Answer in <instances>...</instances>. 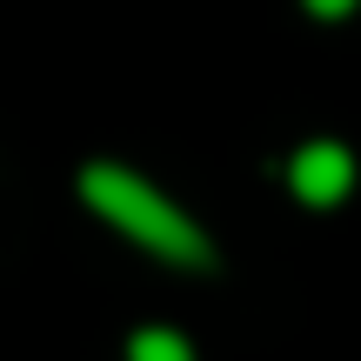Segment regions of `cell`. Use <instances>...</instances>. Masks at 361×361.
Instances as JSON below:
<instances>
[{
  "label": "cell",
  "mask_w": 361,
  "mask_h": 361,
  "mask_svg": "<svg viewBox=\"0 0 361 361\" xmlns=\"http://www.w3.org/2000/svg\"><path fill=\"white\" fill-rule=\"evenodd\" d=\"M80 194H87V207L107 228H121L134 247H147V255L180 261V268H207V261H214L207 228H194L154 180H141L134 168H121V161H94V168L80 174Z\"/></svg>",
  "instance_id": "1"
},
{
  "label": "cell",
  "mask_w": 361,
  "mask_h": 361,
  "mask_svg": "<svg viewBox=\"0 0 361 361\" xmlns=\"http://www.w3.org/2000/svg\"><path fill=\"white\" fill-rule=\"evenodd\" d=\"M288 180H295V194L308 207H335L341 194L355 188V154L341 141H308L295 161H288Z\"/></svg>",
  "instance_id": "2"
},
{
  "label": "cell",
  "mask_w": 361,
  "mask_h": 361,
  "mask_svg": "<svg viewBox=\"0 0 361 361\" xmlns=\"http://www.w3.org/2000/svg\"><path fill=\"white\" fill-rule=\"evenodd\" d=\"M128 361H194V348H188L180 328H141L128 341Z\"/></svg>",
  "instance_id": "3"
},
{
  "label": "cell",
  "mask_w": 361,
  "mask_h": 361,
  "mask_svg": "<svg viewBox=\"0 0 361 361\" xmlns=\"http://www.w3.org/2000/svg\"><path fill=\"white\" fill-rule=\"evenodd\" d=\"M301 7H308L314 20H348V13H355V0H301Z\"/></svg>",
  "instance_id": "4"
}]
</instances>
